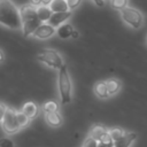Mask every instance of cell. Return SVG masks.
I'll use <instances>...</instances> for the list:
<instances>
[{
	"instance_id": "obj_1",
	"label": "cell",
	"mask_w": 147,
	"mask_h": 147,
	"mask_svg": "<svg viewBox=\"0 0 147 147\" xmlns=\"http://www.w3.org/2000/svg\"><path fill=\"white\" fill-rule=\"evenodd\" d=\"M0 24L11 30L22 29L20 8L10 0H0Z\"/></svg>"
},
{
	"instance_id": "obj_2",
	"label": "cell",
	"mask_w": 147,
	"mask_h": 147,
	"mask_svg": "<svg viewBox=\"0 0 147 147\" xmlns=\"http://www.w3.org/2000/svg\"><path fill=\"white\" fill-rule=\"evenodd\" d=\"M20 14L22 18V33L24 37L33 36L36 30L40 26L41 22L37 15V7L28 3L20 7Z\"/></svg>"
},
{
	"instance_id": "obj_3",
	"label": "cell",
	"mask_w": 147,
	"mask_h": 147,
	"mask_svg": "<svg viewBox=\"0 0 147 147\" xmlns=\"http://www.w3.org/2000/svg\"><path fill=\"white\" fill-rule=\"evenodd\" d=\"M57 88L60 101L62 105H68L72 99V84L70 79V75L68 71V67L64 64L57 74Z\"/></svg>"
},
{
	"instance_id": "obj_4",
	"label": "cell",
	"mask_w": 147,
	"mask_h": 147,
	"mask_svg": "<svg viewBox=\"0 0 147 147\" xmlns=\"http://www.w3.org/2000/svg\"><path fill=\"white\" fill-rule=\"evenodd\" d=\"M37 60L54 70H60L64 65V61H63L62 56L60 55V53L56 52L55 49H51V48L41 49L37 54Z\"/></svg>"
},
{
	"instance_id": "obj_5",
	"label": "cell",
	"mask_w": 147,
	"mask_h": 147,
	"mask_svg": "<svg viewBox=\"0 0 147 147\" xmlns=\"http://www.w3.org/2000/svg\"><path fill=\"white\" fill-rule=\"evenodd\" d=\"M119 13H121L122 21L126 25H129L130 28H132L134 30H138V29H140L142 26V24H144V15L137 8L126 7L125 9L121 10Z\"/></svg>"
},
{
	"instance_id": "obj_6",
	"label": "cell",
	"mask_w": 147,
	"mask_h": 147,
	"mask_svg": "<svg viewBox=\"0 0 147 147\" xmlns=\"http://www.w3.org/2000/svg\"><path fill=\"white\" fill-rule=\"evenodd\" d=\"M1 127L7 136L15 134L21 130L18 119H17V110H15L14 108H7L6 115L1 122Z\"/></svg>"
},
{
	"instance_id": "obj_7",
	"label": "cell",
	"mask_w": 147,
	"mask_h": 147,
	"mask_svg": "<svg viewBox=\"0 0 147 147\" xmlns=\"http://www.w3.org/2000/svg\"><path fill=\"white\" fill-rule=\"evenodd\" d=\"M55 33H56V29L53 25H51L49 23H41L40 26L33 33V37L40 40H46L53 37Z\"/></svg>"
},
{
	"instance_id": "obj_8",
	"label": "cell",
	"mask_w": 147,
	"mask_h": 147,
	"mask_svg": "<svg viewBox=\"0 0 147 147\" xmlns=\"http://www.w3.org/2000/svg\"><path fill=\"white\" fill-rule=\"evenodd\" d=\"M72 15V11L71 10H68V11H62V13H53L51 20H49V24L53 25L54 28H59L61 26L62 24H64Z\"/></svg>"
},
{
	"instance_id": "obj_9",
	"label": "cell",
	"mask_w": 147,
	"mask_h": 147,
	"mask_svg": "<svg viewBox=\"0 0 147 147\" xmlns=\"http://www.w3.org/2000/svg\"><path fill=\"white\" fill-rule=\"evenodd\" d=\"M138 134L136 132H126L121 139L114 142V147H131L136 141Z\"/></svg>"
},
{
	"instance_id": "obj_10",
	"label": "cell",
	"mask_w": 147,
	"mask_h": 147,
	"mask_svg": "<svg viewBox=\"0 0 147 147\" xmlns=\"http://www.w3.org/2000/svg\"><path fill=\"white\" fill-rule=\"evenodd\" d=\"M45 119H46V123L52 127H59L63 123V117L59 111L46 113L45 114Z\"/></svg>"
},
{
	"instance_id": "obj_11",
	"label": "cell",
	"mask_w": 147,
	"mask_h": 147,
	"mask_svg": "<svg viewBox=\"0 0 147 147\" xmlns=\"http://www.w3.org/2000/svg\"><path fill=\"white\" fill-rule=\"evenodd\" d=\"M21 111H22L23 114H25L29 118L33 119V118H36V117L39 115V107H38L34 102L28 101V102H25V103L23 105Z\"/></svg>"
},
{
	"instance_id": "obj_12",
	"label": "cell",
	"mask_w": 147,
	"mask_h": 147,
	"mask_svg": "<svg viewBox=\"0 0 147 147\" xmlns=\"http://www.w3.org/2000/svg\"><path fill=\"white\" fill-rule=\"evenodd\" d=\"M37 15H38V18L40 20L41 23H48L52 15H53V10L51 9L49 6L40 5L37 7Z\"/></svg>"
},
{
	"instance_id": "obj_13",
	"label": "cell",
	"mask_w": 147,
	"mask_h": 147,
	"mask_svg": "<svg viewBox=\"0 0 147 147\" xmlns=\"http://www.w3.org/2000/svg\"><path fill=\"white\" fill-rule=\"evenodd\" d=\"M74 31H75V29L72 28L71 24L64 23V24H62L61 26H59V28L56 29V34H57L59 38H61V39H69V38L72 37Z\"/></svg>"
},
{
	"instance_id": "obj_14",
	"label": "cell",
	"mask_w": 147,
	"mask_h": 147,
	"mask_svg": "<svg viewBox=\"0 0 147 147\" xmlns=\"http://www.w3.org/2000/svg\"><path fill=\"white\" fill-rule=\"evenodd\" d=\"M107 132H108V129H106L103 125H101V124H94V125L91 127V130H90L88 137H91V138H93V139L100 141V139H101Z\"/></svg>"
},
{
	"instance_id": "obj_15",
	"label": "cell",
	"mask_w": 147,
	"mask_h": 147,
	"mask_svg": "<svg viewBox=\"0 0 147 147\" xmlns=\"http://www.w3.org/2000/svg\"><path fill=\"white\" fill-rule=\"evenodd\" d=\"M93 91H94V94L99 99H107L109 96L108 88H107V85H106V80L105 82H98V83H95L94 84V87H93Z\"/></svg>"
},
{
	"instance_id": "obj_16",
	"label": "cell",
	"mask_w": 147,
	"mask_h": 147,
	"mask_svg": "<svg viewBox=\"0 0 147 147\" xmlns=\"http://www.w3.org/2000/svg\"><path fill=\"white\" fill-rule=\"evenodd\" d=\"M106 85H107V88H108L109 96L115 95L121 90V87H122V83L117 78H109V79H107L106 80Z\"/></svg>"
},
{
	"instance_id": "obj_17",
	"label": "cell",
	"mask_w": 147,
	"mask_h": 147,
	"mask_svg": "<svg viewBox=\"0 0 147 147\" xmlns=\"http://www.w3.org/2000/svg\"><path fill=\"white\" fill-rule=\"evenodd\" d=\"M51 9L53 10V13H62V11H68L69 6L67 3V0H53L52 3L49 5Z\"/></svg>"
},
{
	"instance_id": "obj_18",
	"label": "cell",
	"mask_w": 147,
	"mask_h": 147,
	"mask_svg": "<svg viewBox=\"0 0 147 147\" xmlns=\"http://www.w3.org/2000/svg\"><path fill=\"white\" fill-rule=\"evenodd\" d=\"M109 3L113 9H116V10H123L125 9L126 7H129V0H109Z\"/></svg>"
},
{
	"instance_id": "obj_19",
	"label": "cell",
	"mask_w": 147,
	"mask_h": 147,
	"mask_svg": "<svg viewBox=\"0 0 147 147\" xmlns=\"http://www.w3.org/2000/svg\"><path fill=\"white\" fill-rule=\"evenodd\" d=\"M108 132H109L111 139L114 140V142L117 141L118 139H121V138L126 133V132H125L123 129H121V127H111V129L108 130Z\"/></svg>"
},
{
	"instance_id": "obj_20",
	"label": "cell",
	"mask_w": 147,
	"mask_h": 147,
	"mask_svg": "<svg viewBox=\"0 0 147 147\" xmlns=\"http://www.w3.org/2000/svg\"><path fill=\"white\" fill-rule=\"evenodd\" d=\"M42 110L46 113H52V111H59V103L56 101H46L42 105Z\"/></svg>"
},
{
	"instance_id": "obj_21",
	"label": "cell",
	"mask_w": 147,
	"mask_h": 147,
	"mask_svg": "<svg viewBox=\"0 0 147 147\" xmlns=\"http://www.w3.org/2000/svg\"><path fill=\"white\" fill-rule=\"evenodd\" d=\"M17 119H18V124H20L21 129L28 126V125L30 124V122H31V118H29V117H28L25 114H23L21 110L17 111Z\"/></svg>"
},
{
	"instance_id": "obj_22",
	"label": "cell",
	"mask_w": 147,
	"mask_h": 147,
	"mask_svg": "<svg viewBox=\"0 0 147 147\" xmlns=\"http://www.w3.org/2000/svg\"><path fill=\"white\" fill-rule=\"evenodd\" d=\"M82 147H99V141L93 139V138H91V137H87L84 140Z\"/></svg>"
},
{
	"instance_id": "obj_23",
	"label": "cell",
	"mask_w": 147,
	"mask_h": 147,
	"mask_svg": "<svg viewBox=\"0 0 147 147\" xmlns=\"http://www.w3.org/2000/svg\"><path fill=\"white\" fill-rule=\"evenodd\" d=\"M0 147H15V144L10 138H1Z\"/></svg>"
},
{
	"instance_id": "obj_24",
	"label": "cell",
	"mask_w": 147,
	"mask_h": 147,
	"mask_svg": "<svg viewBox=\"0 0 147 147\" xmlns=\"http://www.w3.org/2000/svg\"><path fill=\"white\" fill-rule=\"evenodd\" d=\"M67 3L69 6V9L72 11L74 9H76L82 3V0H67Z\"/></svg>"
},
{
	"instance_id": "obj_25",
	"label": "cell",
	"mask_w": 147,
	"mask_h": 147,
	"mask_svg": "<svg viewBox=\"0 0 147 147\" xmlns=\"http://www.w3.org/2000/svg\"><path fill=\"white\" fill-rule=\"evenodd\" d=\"M7 108H8V107H7L3 102L0 101V124H1V122H2V119H3V117H5V115H6Z\"/></svg>"
},
{
	"instance_id": "obj_26",
	"label": "cell",
	"mask_w": 147,
	"mask_h": 147,
	"mask_svg": "<svg viewBox=\"0 0 147 147\" xmlns=\"http://www.w3.org/2000/svg\"><path fill=\"white\" fill-rule=\"evenodd\" d=\"M29 3L34 6V7H38L41 5V0H29Z\"/></svg>"
},
{
	"instance_id": "obj_27",
	"label": "cell",
	"mask_w": 147,
	"mask_h": 147,
	"mask_svg": "<svg viewBox=\"0 0 147 147\" xmlns=\"http://www.w3.org/2000/svg\"><path fill=\"white\" fill-rule=\"evenodd\" d=\"M96 6H99V7H102L103 5H105V0H92Z\"/></svg>"
},
{
	"instance_id": "obj_28",
	"label": "cell",
	"mask_w": 147,
	"mask_h": 147,
	"mask_svg": "<svg viewBox=\"0 0 147 147\" xmlns=\"http://www.w3.org/2000/svg\"><path fill=\"white\" fill-rule=\"evenodd\" d=\"M53 0H41V5H45V6H49L52 3Z\"/></svg>"
},
{
	"instance_id": "obj_29",
	"label": "cell",
	"mask_w": 147,
	"mask_h": 147,
	"mask_svg": "<svg viewBox=\"0 0 147 147\" xmlns=\"http://www.w3.org/2000/svg\"><path fill=\"white\" fill-rule=\"evenodd\" d=\"M5 61V54H3V52L0 49V63H2Z\"/></svg>"
},
{
	"instance_id": "obj_30",
	"label": "cell",
	"mask_w": 147,
	"mask_h": 147,
	"mask_svg": "<svg viewBox=\"0 0 147 147\" xmlns=\"http://www.w3.org/2000/svg\"><path fill=\"white\" fill-rule=\"evenodd\" d=\"M78 37H79V33H78L77 30H75L74 33H72V37H71V38H75V39H76V38H78Z\"/></svg>"
},
{
	"instance_id": "obj_31",
	"label": "cell",
	"mask_w": 147,
	"mask_h": 147,
	"mask_svg": "<svg viewBox=\"0 0 147 147\" xmlns=\"http://www.w3.org/2000/svg\"><path fill=\"white\" fill-rule=\"evenodd\" d=\"M99 147H114V146H107V145H102L99 142Z\"/></svg>"
},
{
	"instance_id": "obj_32",
	"label": "cell",
	"mask_w": 147,
	"mask_h": 147,
	"mask_svg": "<svg viewBox=\"0 0 147 147\" xmlns=\"http://www.w3.org/2000/svg\"><path fill=\"white\" fill-rule=\"evenodd\" d=\"M146 45H147V37H146Z\"/></svg>"
}]
</instances>
